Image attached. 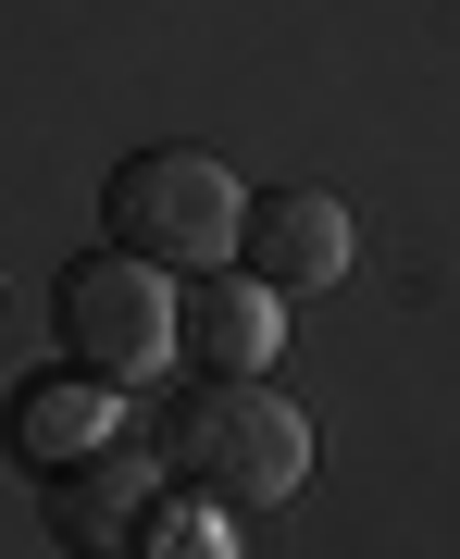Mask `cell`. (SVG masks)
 <instances>
[{
  "label": "cell",
  "instance_id": "2",
  "mask_svg": "<svg viewBox=\"0 0 460 559\" xmlns=\"http://www.w3.org/2000/svg\"><path fill=\"white\" fill-rule=\"evenodd\" d=\"M237 224H249V187L224 175L212 150L150 138V150H125L113 175H101V237L138 249V261H162V274H212V261H237Z\"/></svg>",
  "mask_w": 460,
  "mask_h": 559
},
{
  "label": "cell",
  "instance_id": "5",
  "mask_svg": "<svg viewBox=\"0 0 460 559\" xmlns=\"http://www.w3.org/2000/svg\"><path fill=\"white\" fill-rule=\"evenodd\" d=\"M125 436V385L87 373V360H62V373H25L13 399H0V448L25 460V473H62V460L113 448Z\"/></svg>",
  "mask_w": 460,
  "mask_h": 559
},
{
  "label": "cell",
  "instance_id": "4",
  "mask_svg": "<svg viewBox=\"0 0 460 559\" xmlns=\"http://www.w3.org/2000/svg\"><path fill=\"white\" fill-rule=\"evenodd\" d=\"M237 261L274 286V299L337 286V274H349V200H337V187H261L249 224H237Z\"/></svg>",
  "mask_w": 460,
  "mask_h": 559
},
{
  "label": "cell",
  "instance_id": "8",
  "mask_svg": "<svg viewBox=\"0 0 460 559\" xmlns=\"http://www.w3.org/2000/svg\"><path fill=\"white\" fill-rule=\"evenodd\" d=\"M224 522H237L224 498H200V485H175V498H150V510H138V547H150V559H187V547H200V559H224V547H237Z\"/></svg>",
  "mask_w": 460,
  "mask_h": 559
},
{
  "label": "cell",
  "instance_id": "1",
  "mask_svg": "<svg viewBox=\"0 0 460 559\" xmlns=\"http://www.w3.org/2000/svg\"><path fill=\"white\" fill-rule=\"evenodd\" d=\"M150 448H162V473L175 485H200V498H224V510H286L299 498V473H311V423L274 399L261 373H200L175 411L150 423Z\"/></svg>",
  "mask_w": 460,
  "mask_h": 559
},
{
  "label": "cell",
  "instance_id": "3",
  "mask_svg": "<svg viewBox=\"0 0 460 559\" xmlns=\"http://www.w3.org/2000/svg\"><path fill=\"white\" fill-rule=\"evenodd\" d=\"M175 286L187 274H162V261H138V249H87L75 274L50 286L62 360H87V373H113V385H150L162 360H175Z\"/></svg>",
  "mask_w": 460,
  "mask_h": 559
},
{
  "label": "cell",
  "instance_id": "7",
  "mask_svg": "<svg viewBox=\"0 0 460 559\" xmlns=\"http://www.w3.org/2000/svg\"><path fill=\"white\" fill-rule=\"evenodd\" d=\"M150 473H162V448H150V436H113V448H87V460H62V473H38V510H50L62 547H138Z\"/></svg>",
  "mask_w": 460,
  "mask_h": 559
},
{
  "label": "cell",
  "instance_id": "6",
  "mask_svg": "<svg viewBox=\"0 0 460 559\" xmlns=\"http://www.w3.org/2000/svg\"><path fill=\"white\" fill-rule=\"evenodd\" d=\"M274 348H286V299L249 261H212V274L175 286V360H200V373H261Z\"/></svg>",
  "mask_w": 460,
  "mask_h": 559
}]
</instances>
